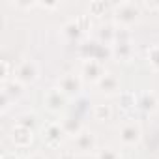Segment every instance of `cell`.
I'll return each mask as SVG.
<instances>
[{
  "mask_svg": "<svg viewBox=\"0 0 159 159\" xmlns=\"http://www.w3.org/2000/svg\"><path fill=\"white\" fill-rule=\"evenodd\" d=\"M139 15H140V10H139V4L135 2H122L114 8V21L122 28H127L129 25H133Z\"/></svg>",
  "mask_w": 159,
  "mask_h": 159,
  "instance_id": "6da1fadb",
  "label": "cell"
},
{
  "mask_svg": "<svg viewBox=\"0 0 159 159\" xmlns=\"http://www.w3.org/2000/svg\"><path fill=\"white\" fill-rule=\"evenodd\" d=\"M39 77V67L34 60H25L17 66L15 69V79L23 84H30V83H36Z\"/></svg>",
  "mask_w": 159,
  "mask_h": 159,
  "instance_id": "7a4b0ae2",
  "label": "cell"
},
{
  "mask_svg": "<svg viewBox=\"0 0 159 159\" xmlns=\"http://www.w3.org/2000/svg\"><path fill=\"white\" fill-rule=\"evenodd\" d=\"M58 88L66 94V96H77L83 88V79L75 75V73H66L60 77L58 81Z\"/></svg>",
  "mask_w": 159,
  "mask_h": 159,
  "instance_id": "3957f363",
  "label": "cell"
},
{
  "mask_svg": "<svg viewBox=\"0 0 159 159\" xmlns=\"http://www.w3.org/2000/svg\"><path fill=\"white\" fill-rule=\"evenodd\" d=\"M83 79L88 83H98L99 79L105 75V69H103V64L98 62V60H86L83 64Z\"/></svg>",
  "mask_w": 159,
  "mask_h": 159,
  "instance_id": "277c9868",
  "label": "cell"
},
{
  "mask_svg": "<svg viewBox=\"0 0 159 159\" xmlns=\"http://www.w3.org/2000/svg\"><path fill=\"white\" fill-rule=\"evenodd\" d=\"M120 140L125 146H135L140 140V127L135 122H127L120 127Z\"/></svg>",
  "mask_w": 159,
  "mask_h": 159,
  "instance_id": "5b68a950",
  "label": "cell"
},
{
  "mask_svg": "<svg viewBox=\"0 0 159 159\" xmlns=\"http://www.w3.org/2000/svg\"><path fill=\"white\" fill-rule=\"evenodd\" d=\"M66 101H67V96L60 90V88H51L47 94H45V105L49 111H62L66 107Z\"/></svg>",
  "mask_w": 159,
  "mask_h": 159,
  "instance_id": "8992f818",
  "label": "cell"
},
{
  "mask_svg": "<svg viewBox=\"0 0 159 159\" xmlns=\"http://www.w3.org/2000/svg\"><path fill=\"white\" fill-rule=\"evenodd\" d=\"M32 139H34L32 129L23 127V125H13V129H11V140H13L15 146H19V148H26V146L32 144Z\"/></svg>",
  "mask_w": 159,
  "mask_h": 159,
  "instance_id": "52a82bcc",
  "label": "cell"
},
{
  "mask_svg": "<svg viewBox=\"0 0 159 159\" xmlns=\"http://www.w3.org/2000/svg\"><path fill=\"white\" fill-rule=\"evenodd\" d=\"M96 86H98L103 94L112 96V94L118 92V88H120V81H118V77H116L114 73H105V75L99 79V81L96 83Z\"/></svg>",
  "mask_w": 159,
  "mask_h": 159,
  "instance_id": "ba28073f",
  "label": "cell"
},
{
  "mask_svg": "<svg viewBox=\"0 0 159 159\" xmlns=\"http://www.w3.org/2000/svg\"><path fill=\"white\" fill-rule=\"evenodd\" d=\"M75 146L81 152H84V153L94 152L96 150V137H94V133L88 131V129H83L81 133L75 137Z\"/></svg>",
  "mask_w": 159,
  "mask_h": 159,
  "instance_id": "9c48e42d",
  "label": "cell"
},
{
  "mask_svg": "<svg viewBox=\"0 0 159 159\" xmlns=\"http://www.w3.org/2000/svg\"><path fill=\"white\" fill-rule=\"evenodd\" d=\"M157 105H159V99H157V96H155L153 92H142V94L137 98V107H139L142 112H146V114L155 112V111H157Z\"/></svg>",
  "mask_w": 159,
  "mask_h": 159,
  "instance_id": "30bf717a",
  "label": "cell"
},
{
  "mask_svg": "<svg viewBox=\"0 0 159 159\" xmlns=\"http://www.w3.org/2000/svg\"><path fill=\"white\" fill-rule=\"evenodd\" d=\"M43 139H45V142L49 144V146H58L60 144V139H62V135H64V129H62V125L60 124H49L45 129H43Z\"/></svg>",
  "mask_w": 159,
  "mask_h": 159,
  "instance_id": "8fae6325",
  "label": "cell"
},
{
  "mask_svg": "<svg viewBox=\"0 0 159 159\" xmlns=\"http://www.w3.org/2000/svg\"><path fill=\"white\" fill-rule=\"evenodd\" d=\"M2 94L8 96L11 101H15V99L23 94V83H19L17 79H11V81L4 83V84H2Z\"/></svg>",
  "mask_w": 159,
  "mask_h": 159,
  "instance_id": "7c38bea8",
  "label": "cell"
},
{
  "mask_svg": "<svg viewBox=\"0 0 159 159\" xmlns=\"http://www.w3.org/2000/svg\"><path fill=\"white\" fill-rule=\"evenodd\" d=\"M112 54H114L116 58L127 62V60H131V56H133V47H131V43H114V45H112Z\"/></svg>",
  "mask_w": 159,
  "mask_h": 159,
  "instance_id": "4fadbf2b",
  "label": "cell"
},
{
  "mask_svg": "<svg viewBox=\"0 0 159 159\" xmlns=\"http://www.w3.org/2000/svg\"><path fill=\"white\" fill-rule=\"evenodd\" d=\"M62 129H64V133L66 135H71V137H77L79 133H81L84 127L81 125V122L79 120H73V118H66V120H62Z\"/></svg>",
  "mask_w": 159,
  "mask_h": 159,
  "instance_id": "5bb4252c",
  "label": "cell"
},
{
  "mask_svg": "<svg viewBox=\"0 0 159 159\" xmlns=\"http://www.w3.org/2000/svg\"><path fill=\"white\" fill-rule=\"evenodd\" d=\"M109 56H112V45H107V43H98V49H96V56H94V60H98V62H101L103 64V60H107Z\"/></svg>",
  "mask_w": 159,
  "mask_h": 159,
  "instance_id": "9a60e30c",
  "label": "cell"
},
{
  "mask_svg": "<svg viewBox=\"0 0 159 159\" xmlns=\"http://www.w3.org/2000/svg\"><path fill=\"white\" fill-rule=\"evenodd\" d=\"M114 34H116V30L111 26V25H105V26H101L99 28V32H98V36H99V39H101V43H114Z\"/></svg>",
  "mask_w": 159,
  "mask_h": 159,
  "instance_id": "2e32d148",
  "label": "cell"
},
{
  "mask_svg": "<svg viewBox=\"0 0 159 159\" xmlns=\"http://www.w3.org/2000/svg\"><path fill=\"white\" fill-rule=\"evenodd\" d=\"M96 49H98V41H84V43L81 45V56H83L84 60H94Z\"/></svg>",
  "mask_w": 159,
  "mask_h": 159,
  "instance_id": "e0dca14e",
  "label": "cell"
},
{
  "mask_svg": "<svg viewBox=\"0 0 159 159\" xmlns=\"http://www.w3.org/2000/svg\"><path fill=\"white\" fill-rule=\"evenodd\" d=\"M111 114H112V111H111L109 105H96V107H94V118L99 120V122L111 120Z\"/></svg>",
  "mask_w": 159,
  "mask_h": 159,
  "instance_id": "ac0fdd59",
  "label": "cell"
},
{
  "mask_svg": "<svg viewBox=\"0 0 159 159\" xmlns=\"http://www.w3.org/2000/svg\"><path fill=\"white\" fill-rule=\"evenodd\" d=\"M64 34H66L69 39H79V38H81V34H83V30L79 28L77 21H69V23H66V26H64Z\"/></svg>",
  "mask_w": 159,
  "mask_h": 159,
  "instance_id": "d6986e66",
  "label": "cell"
},
{
  "mask_svg": "<svg viewBox=\"0 0 159 159\" xmlns=\"http://www.w3.org/2000/svg\"><path fill=\"white\" fill-rule=\"evenodd\" d=\"M0 79H2V84L4 83H8V81H11V75H15V67H11V64H10V60H2L0 62Z\"/></svg>",
  "mask_w": 159,
  "mask_h": 159,
  "instance_id": "ffe728a7",
  "label": "cell"
},
{
  "mask_svg": "<svg viewBox=\"0 0 159 159\" xmlns=\"http://www.w3.org/2000/svg\"><path fill=\"white\" fill-rule=\"evenodd\" d=\"M15 125H23V127H28V129H32V127L36 125V116H34L32 112L21 114V116L17 118V124H15Z\"/></svg>",
  "mask_w": 159,
  "mask_h": 159,
  "instance_id": "44dd1931",
  "label": "cell"
},
{
  "mask_svg": "<svg viewBox=\"0 0 159 159\" xmlns=\"http://www.w3.org/2000/svg\"><path fill=\"white\" fill-rule=\"evenodd\" d=\"M120 99H122V107H124L125 111H129L131 107H137V98H135L133 92H124V94L120 96Z\"/></svg>",
  "mask_w": 159,
  "mask_h": 159,
  "instance_id": "7402d4cb",
  "label": "cell"
},
{
  "mask_svg": "<svg viewBox=\"0 0 159 159\" xmlns=\"http://www.w3.org/2000/svg\"><path fill=\"white\" fill-rule=\"evenodd\" d=\"M114 43H131V32L127 28H116Z\"/></svg>",
  "mask_w": 159,
  "mask_h": 159,
  "instance_id": "603a6c76",
  "label": "cell"
},
{
  "mask_svg": "<svg viewBox=\"0 0 159 159\" xmlns=\"http://www.w3.org/2000/svg\"><path fill=\"white\" fill-rule=\"evenodd\" d=\"M148 60H150L153 69H159V45H153L148 51Z\"/></svg>",
  "mask_w": 159,
  "mask_h": 159,
  "instance_id": "cb8c5ba5",
  "label": "cell"
},
{
  "mask_svg": "<svg viewBox=\"0 0 159 159\" xmlns=\"http://www.w3.org/2000/svg\"><path fill=\"white\" fill-rule=\"evenodd\" d=\"M75 21H77L79 28H81L83 32H86V30H90V28H92V19H90V15H86V13L79 15V17H77Z\"/></svg>",
  "mask_w": 159,
  "mask_h": 159,
  "instance_id": "d4e9b609",
  "label": "cell"
},
{
  "mask_svg": "<svg viewBox=\"0 0 159 159\" xmlns=\"http://www.w3.org/2000/svg\"><path fill=\"white\" fill-rule=\"evenodd\" d=\"M107 8H109L107 2H92L90 4V13L92 15H103L107 11Z\"/></svg>",
  "mask_w": 159,
  "mask_h": 159,
  "instance_id": "484cf974",
  "label": "cell"
},
{
  "mask_svg": "<svg viewBox=\"0 0 159 159\" xmlns=\"http://www.w3.org/2000/svg\"><path fill=\"white\" fill-rule=\"evenodd\" d=\"M98 159H120V155H118V152L112 150V148H103V150H99Z\"/></svg>",
  "mask_w": 159,
  "mask_h": 159,
  "instance_id": "4316f807",
  "label": "cell"
},
{
  "mask_svg": "<svg viewBox=\"0 0 159 159\" xmlns=\"http://www.w3.org/2000/svg\"><path fill=\"white\" fill-rule=\"evenodd\" d=\"M58 159H75V153L71 150H62L60 155H58Z\"/></svg>",
  "mask_w": 159,
  "mask_h": 159,
  "instance_id": "83f0119b",
  "label": "cell"
},
{
  "mask_svg": "<svg viewBox=\"0 0 159 159\" xmlns=\"http://www.w3.org/2000/svg\"><path fill=\"white\" fill-rule=\"evenodd\" d=\"M38 6L47 8V10H54V8H58L60 4H58V2H38Z\"/></svg>",
  "mask_w": 159,
  "mask_h": 159,
  "instance_id": "f1b7e54d",
  "label": "cell"
},
{
  "mask_svg": "<svg viewBox=\"0 0 159 159\" xmlns=\"http://www.w3.org/2000/svg\"><path fill=\"white\" fill-rule=\"evenodd\" d=\"M15 6L17 8H34V6H38L36 2H15Z\"/></svg>",
  "mask_w": 159,
  "mask_h": 159,
  "instance_id": "f546056e",
  "label": "cell"
},
{
  "mask_svg": "<svg viewBox=\"0 0 159 159\" xmlns=\"http://www.w3.org/2000/svg\"><path fill=\"white\" fill-rule=\"evenodd\" d=\"M2 159H21V157L15 155V152H4L2 153Z\"/></svg>",
  "mask_w": 159,
  "mask_h": 159,
  "instance_id": "4dcf8cb0",
  "label": "cell"
},
{
  "mask_svg": "<svg viewBox=\"0 0 159 159\" xmlns=\"http://www.w3.org/2000/svg\"><path fill=\"white\" fill-rule=\"evenodd\" d=\"M28 159H45V157H43L41 153H32V155H30Z\"/></svg>",
  "mask_w": 159,
  "mask_h": 159,
  "instance_id": "1f68e13d",
  "label": "cell"
}]
</instances>
